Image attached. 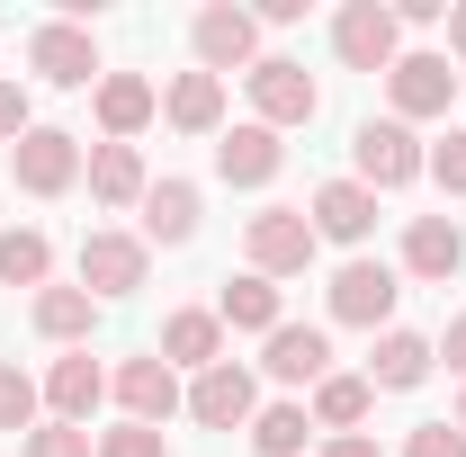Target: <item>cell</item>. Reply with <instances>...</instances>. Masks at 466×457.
<instances>
[{
  "label": "cell",
  "instance_id": "obj_2",
  "mask_svg": "<svg viewBox=\"0 0 466 457\" xmlns=\"http://www.w3.org/2000/svg\"><path fill=\"white\" fill-rule=\"evenodd\" d=\"M242 90H251V126H269V135L323 117V81H314L296 55H260L251 72H242Z\"/></svg>",
  "mask_w": 466,
  "mask_h": 457
},
{
  "label": "cell",
  "instance_id": "obj_26",
  "mask_svg": "<svg viewBox=\"0 0 466 457\" xmlns=\"http://www.w3.org/2000/svg\"><path fill=\"white\" fill-rule=\"evenodd\" d=\"M0 287H55V233L46 225H0Z\"/></svg>",
  "mask_w": 466,
  "mask_h": 457
},
{
  "label": "cell",
  "instance_id": "obj_24",
  "mask_svg": "<svg viewBox=\"0 0 466 457\" xmlns=\"http://www.w3.org/2000/svg\"><path fill=\"white\" fill-rule=\"evenodd\" d=\"M81 179H90V198H99V207H144V188H153V171H144V153H135V144H90Z\"/></svg>",
  "mask_w": 466,
  "mask_h": 457
},
{
  "label": "cell",
  "instance_id": "obj_16",
  "mask_svg": "<svg viewBox=\"0 0 466 457\" xmlns=\"http://www.w3.org/2000/svg\"><path fill=\"white\" fill-rule=\"evenodd\" d=\"M153 359H162V368H179V377H207V368L225 359V323H216V305H179V314H162Z\"/></svg>",
  "mask_w": 466,
  "mask_h": 457
},
{
  "label": "cell",
  "instance_id": "obj_14",
  "mask_svg": "<svg viewBox=\"0 0 466 457\" xmlns=\"http://www.w3.org/2000/svg\"><path fill=\"white\" fill-rule=\"evenodd\" d=\"M260 377H269V386H305V395H314V386L332 377V332H323V323H279V332L260 341Z\"/></svg>",
  "mask_w": 466,
  "mask_h": 457
},
{
  "label": "cell",
  "instance_id": "obj_22",
  "mask_svg": "<svg viewBox=\"0 0 466 457\" xmlns=\"http://www.w3.org/2000/svg\"><path fill=\"white\" fill-rule=\"evenodd\" d=\"M216 323H225V332H260V341H269V332L288 323V296H279V279H260V269L225 279V287H216Z\"/></svg>",
  "mask_w": 466,
  "mask_h": 457
},
{
  "label": "cell",
  "instance_id": "obj_1",
  "mask_svg": "<svg viewBox=\"0 0 466 457\" xmlns=\"http://www.w3.org/2000/svg\"><path fill=\"white\" fill-rule=\"evenodd\" d=\"M421 171H431V144H421L412 126H395V117H368V126L350 135V179H359V188L395 198V188H412Z\"/></svg>",
  "mask_w": 466,
  "mask_h": 457
},
{
  "label": "cell",
  "instance_id": "obj_35",
  "mask_svg": "<svg viewBox=\"0 0 466 457\" xmlns=\"http://www.w3.org/2000/svg\"><path fill=\"white\" fill-rule=\"evenodd\" d=\"M431 350H440V368H449V377H466V314H449V332H440Z\"/></svg>",
  "mask_w": 466,
  "mask_h": 457
},
{
  "label": "cell",
  "instance_id": "obj_8",
  "mask_svg": "<svg viewBox=\"0 0 466 457\" xmlns=\"http://www.w3.org/2000/svg\"><path fill=\"white\" fill-rule=\"evenodd\" d=\"M332 55L350 63V72H395V55H404V27H395V9L386 0H341L332 9Z\"/></svg>",
  "mask_w": 466,
  "mask_h": 457
},
{
  "label": "cell",
  "instance_id": "obj_13",
  "mask_svg": "<svg viewBox=\"0 0 466 457\" xmlns=\"http://www.w3.org/2000/svg\"><path fill=\"white\" fill-rule=\"evenodd\" d=\"M305 225H314V242H341L350 260H359L368 233H377V188H359V179H323V188L305 198Z\"/></svg>",
  "mask_w": 466,
  "mask_h": 457
},
{
  "label": "cell",
  "instance_id": "obj_17",
  "mask_svg": "<svg viewBox=\"0 0 466 457\" xmlns=\"http://www.w3.org/2000/svg\"><path fill=\"white\" fill-rule=\"evenodd\" d=\"M108 403V368L90 359V350H63L55 368H46V421H72V431H90V412Z\"/></svg>",
  "mask_w": 466,
  "mask_h": 457
},
{
  "label": "cell",
  "instance_id": "obj_40",
  "mask_svg": "<svg viewBox=\"0 0 466 457\" xmlns=\"http://www.w3.org/2000/svg\"><path fill=\"white\" fill-rule=\"evenodd\" d=\"M458 431H466V395H458Z\"/></svg>",
  "mask_w": 466,
  "mask_h": 457
},
{
  "label": "cell",
  "instance_id": "obj_37",
  "mask_svg": "<svg viewBox=\"0 0 466 457\" xmlns=\"http://www.w3.org/2000/svg\"><path fill=\"white\" fill-rule=\"evenodd\" d=\"M314 457H386V449H377L368 431H341V440H323V449H314Z\"/></svg>",
  "mask_w": 466,
  "mask_h": 457
},
{
  "label": "cell",
  "instance_id": "obj_7",
  "mask_svg": "<svg viewBox=\"0 0 466 457\" xmlns=\"http://www.w3.org/2000/svg\"><path fill=\"white\" fill-rule=\"evenodd\" d=\"M153 279V242L144 233H116V225H90L81 233V287L116 305V296H135V287Z\"/></svg>",
  "mask_w": 466,
  "mask_h": 457
},
{
  "label": "cell",
  "instance_id": "obj_4",
  "mask_svg": "<svg viewBox=\"0 0 466 457\" xmlns=\"http://www.w3.org/2000/svg\"><path fill=\"white\" fill-rule=\"evenodd\" d=\"M449 108H458L449 55H440V46H404L395 72H386V117H395V126H431V117H449Z\"/></svg>",
  "mask_w": 466,
  "mask_h": 457
},
{
  "label": "cell",
  "instance_id": "obj_23",
  "mask_svg": "<svg viewBox=\"0 0 466 457\" xmlns=\"http://www.w3.org/2000/svg\"><path fill=\"white\" fill-rule=\"evenodd\" d=\"M198 216H207L198 179H153V188H144V242H153V251H179V242H198Z\"/></svg>",
  "mask_w": 466,
  "mask_h": 457
},
{
  "label": "cell",
  "instance_id": "obj_18",
  "mask_svg": "<svg viewBox=\"0 0 466 457\" xmlns=\"http://www.w3.org/2000/svg\"><path fill=\"white\" fill-rule=\"evenodd\" d=\"M404 279H421V287H449L466 269V233H458V216H412L404 225V260H395Z\"/></svg>",
  "mask_w": 466,
  "mask_h": 457
},
{
  "label": "cell",
  "instance_id": "obj_36",
  "mask_svg": "<svg viewBox=\"0 0 466 457\" xmlns=\"http://www.w3.org/2000/svg\"><path fill=\"white\" fill-rule=\"evenodd\" d=\"M395 9V27H440L449 18V0H386Z\"/></svg>",
  "mask_w": 466,
  "mask_h": 457
},
{
  "label": "cell",
  "instance_id": "obj_27",
  "mask_svg": "<svg viewBox=\"0 0 466 457\" xmlns=\"http://www.w3.org/2000/svg\"><path fill=\"white\" fill-rule=\"evenodd\" d=\"M305 412H314V431H323V440H341V431H359V421L377 412V386H368V377H341V368H332V377L314 386V403H305Z\"/></svg>",
  "mask_w": 466,
  "mask_h": 457
},
{
  "label": "cell",
  "instance_id": "obj_6",
  "mask_svg": "<svg viewBox=\"0 0 466 457\" xmlns=\"http://www.w3.org/2000/svg\"><path fill=\"white\" fill-rule=\"evenodd\" d=\"M314 225H305V207H260L251 225H242V260L260 269V279H305L314 269Z\"/></svg>",
  "mask_w": 466,
  "mask_h": 457
},
{
  "label": "cell",
  "instance_id": "obj_32",
  "mask_svg": "<svg viewBox=\"0 0 466 457\" xmlns=\"http://www.w3.org/2000/svg\"><path fill=\"white\" fill-rule=\"evenodd\" d=\"M421 179H440L449 198H466V126H449V135L431 144V171H421Z\"/></svg>",
  "mask_w": 466,
  "mask_h": 457
},
{
  "label": "cell",
  "instance_id": "obj_28",
  "mask_svg": "<svg viewBox=\"0 0 466 457\" xmlns=\"http://www.w3.org/2000/svg\"><path fill=\"white\" fill-rule=\"evenodd\" d=\"M242 440H251L260 457H305V449H314V412H305L296 395H279V403H260V412H251V431H242Z\"/></svg>",
  "mask_w": 466,
  "mask_h": 457
},
{
  "label": "cell",
  "instance_id": "obj_5",
  "mask_svg": "<svg viewBox=\"0 0 466 457\" xmlns=\"http://www.w3.org/2000/svg\"><path fill=\"white\" fill-rule=\"evenodd\" d=\"M27 72L46 90H99V36L81 18H36L27 27Z\"/></svg>",
  "mask_w": 466,
  "mask_h": 457
},
{
  "label": "cell",
  "instance_id": "obj_31",
  "mask_svg": "<svg viewBox=\"0 0 466 457\" xmlns=\"http://www.w3.org/2000/svg\"><path fill=\"white\" fill-rule=\"evenodd\" d=\"M99 457H171V431H144V421H116V431H99Z\"/></svg>",
  "mask_w": 466,
  "mask_h": 457
},
{
  "label": "cell",
  "instance_id": "obj_21",
  "mask_svg": "<svg viewBox=\"0 0 466 457\" xmlns=\"http://www.w3.org/2000/svg\"><path fill=\"white\" fill-rule=\"evenodd\" d=\"M27 323H36V341H55V350H90L99 296H90V287H36V296H27Z\"/></svg>",
  "mask_w": 466,
  "mask_h": 457
},
{
  "label": "cell",
  "instance_id": "obj_12",
  "mask_svg": "<svg viewBox=\"0 0 466 457\" xmlns=\"http://www.w3.org/2000/svg\"><path fill=\"white\" fill-rule=\"evenodd\" d=\"M251 412H260V377L242 359H216L207 377H188V421L198 431H251Z\"/></svg>",
  "mask_w": 466,
  "mask_h": 457
},
{
  "label": "cell",
  "instance_id": "obj_29",
  "mask_svg": "<svg viewBox=\"0 0 466 457\" xmlns=\"http://www.w3.org/2000/svg\"><path fill=\"white\" fill-rule=\"evenodd\" d=\"M36 421H46V377H27L18 359H0V431H18V440H27Z\"/></svg>",
  "mask_w": 466,
  "mask_h": 457
},
{
  "label": "cell",
  "instance_id": "obj_11",
  "mask_svg": "<svg viewBox=\"0 0 466 457\" xmlns=\"http://www.w3.org/2000/svg\"><path fill=\"white\" fill-rule=\"evenodd\" d=\"M108 395H116V412H126V421H144V431H162L171 412H188L179 368H162L153 350H144V359H116V368H108Z\"/></svg>",
  "mask_w": 466,
  "mask_h": 457
},
{
  "label": "cell",
  "instance_id": "obj_30",
  "mask_svg": "<svg viewBox=\"0 0 466 457\" xmlns=\"http://www.w3.org/2000/svg\"><path fill=\"white\" fill-rule=\"evenodd\" d=\"M18 457H99V431H72V421H36Z\"/></svg>",
  "mask_w": 466,
  "mask_h": 457
},
{
  "label": "cell",
  "instance_id": "obj_9",
  "mask_svg": "<svg viewBox=\"0 0 466 457\" xmlns=\"http://www.w3.org/2000/svg\"><path fill=\"white\" fill-rule=\"evenodd\" d=\"M188 46H198V72H251L260 63V18L251 9H233V0H207L198 18H188Z\"/></svg>",
  "mask_w": 466,
  "mask_h": 457
},
{
  "label": "cell",
  "instance_id": "obj_38",
  "mask_svg": "<svg viewBox=\"0 0 466 457\" xmlns=\"http://www.w3.org/2000/svg\"><path fill=\"white\" fill-rule=\"evenodd\" d=\"M251 18H260V27H296V18H305V0H260Z\"/></svg>",
  "mask_w": 466,
  "mask_h": 457
},
{
  "label": "cell",
  "instance_id": "obj_15",
  "mask_svg": "<svg viewBox=\"0 0 466 457\" xmlns=\"http://www.w3.org/2000/svg\"><path fill=\"white\" fill-rule=\"evenodd\" d=\"M279 171H288V144H279L269 126H251V117H242V126L216 135V179H225V188H269Z\"/></svg>",
  "mask_w": 466,
  "mask_h": 457
},
{
  "label": "cell",
  "instance_id": "obj_39",
  "mask_svg": "<svg viewBox=\"0 0 466 457\" xmlns=\"http://www.w3.org/2000/svg\"><path fill=\"white\" fill-rule=\"evenodd\" d=\"M440 55H458V63H466V0H449V46H440Z\"/></svg>",
  "mask_w": 466,
  "mask_h": 457
},
{
  "label": "cell",
  "instance_id": "obj_33",
  "mask_svg": "<svg viewBox=\"0 0 466 457\" xmlns=\"http://www.w3.org/2000/svg\"><path fill=\"white\" fill-rule=\"evenodd\" d=\"M404 457H466V431L458 421H421V431L404 440Z\"/></svg>",
  "mask_w": 466,
  "mask_h": 457
},
{
  "label": "cell",
  "instance_id": "obj_10",
  "mask_svg": "<svg viewBox=\"0 0 466 457\" xmlns=\"http://www.w3.org/2000/svg\"><path fill=\"white\" fill-rule=\"evenodd\" d=\"M81 135H63V126H27L18 144H9V179L27 188V198H63L72 179H81Z\"/></svg>",
  "mask_w": 466,
  "mask_h": 457
},
{
  "label": "cell",
  "instance_id": "obj_3",
  "mask_svg": "<svg viewBox=\"0 0 466 457\" xmlns=\"http://www.w3.org/2000/svg\"><path fill=\"white\" fill-rule=\"evenodd\" d=\"M323 296H332V323H350V332H395V305H404V269H395V260H368V251H359V260H341V269H332V287H323Z\"/></svg>",
  "mask_w": 466,
  "mask_h": 457
},
{
  "label": "cell",
  "instance_id": "obj_20",
  "mask_svg": "<svg viewBox=\"0 0 466 457\" xmlns=\"http://www.w3.org/2000/svg\"><path fill=\"white\" fill-rule=\"evenodd\" d=\"M90 108H99V135H108V144H135V135L162 117V90H153L144 72H99Z\"/></svg>",
  "mask_w": 466,
  "mask_h": 457
},
{
  "label": "cell",
  "instance_id": "obj_19",
  "mask_svg": "<svg viewBox=\"0 0 466 457\" xmlns=\"http://www.w3.org/2000/svg\"><path fill=\"white\" fill-rule=\"evenodd\" d=\"M431 368H440L431 332H404V323H395V332H377V350H368L359 377H368L377 395H412V386H431Z\"/></svg>",
  "mask_w": 466,
  "mask_h": 457
},
{
  "label": "cell",
  "instance_id": "obj_25",
  "mask_svg": "<svg viewBox=\"0 0 466 457\" xmlns=\"http://www.w3.org/2000/svg\"><path fill=\"white\" fill-rule=\"evenodd\" d=\"M162 117H171L179 135H225V81H216V72H171Z\"/></svg>",
  "mask_w": 466,
  "mask_h": 457
},
{
  "label": "cell",
  "instance_id": "obj_34",
  "mask_svg": "<svg viewBox=\"0 0 466 457\" xmlns=\"http://www.w3.org/2000/svg\"><path fill=\"white\" fill-rule=\"evenodd\" d=\"M27 126H36V117H27V90H18V81H0V144H18Z\"/></svg>",
  "mask_w": 466,
  "mask_h": 457
}]
</instances>
